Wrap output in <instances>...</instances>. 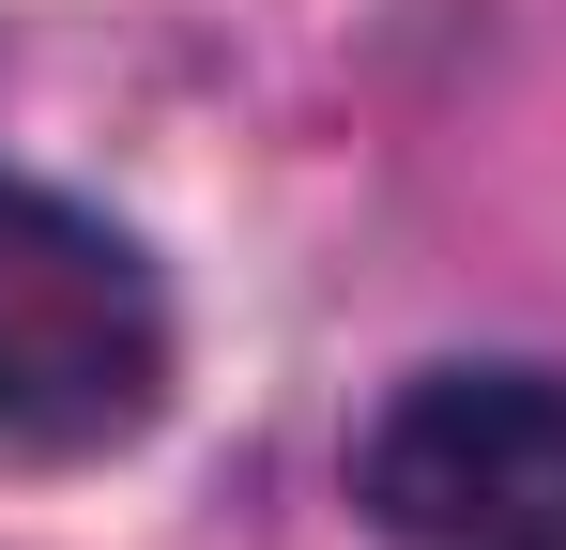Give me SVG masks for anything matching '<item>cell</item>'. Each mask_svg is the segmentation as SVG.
Returning a JSON list of instances; mask_svg holds the SVG:
<instances>
[{
  "label": "cell",
  "instance_id": "cell-1",
  "mask_svg": "<svg viewBox=\"0 0 566 550\" xmlns=\"http://www.w3.org/2000/svg\"><path fill=\"white\" fill-rule=\"evenodd\" d=\"M154 398H169L154 261L77 199L0 183V458H93L154 429Z\"/></svg>",
  "mask_w": 566,
  "mask_h": 550
},
{
  "label": "cell",
  "instance_id": "cell-2",
  "mask_svg": "<svg viewBox=\"0 0 566 550\" xmlns=\"http://www.w3.org/2000/svg\"><path fill=\"white\" fill-rule=\"evenodd\" d=\"M353 505L398 550H566V382L552 367H429L353 444Z\"/></svg>",
  "mask_w": 566,
  "mask_h": 550
}]
</instances>
